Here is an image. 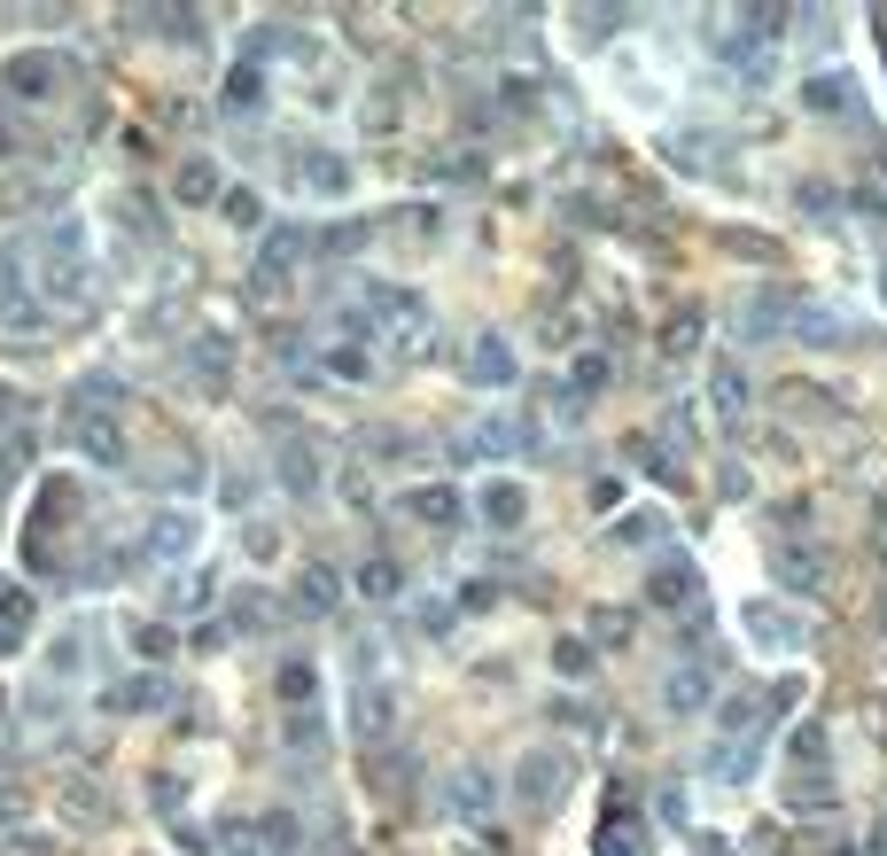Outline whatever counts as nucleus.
<instances>
[{
    "instance_id": "dca6fc26",
    "label": "nucleus",
    "mask_w": 887,
    "mask_h": 856,
    "mask_svg": "<svg viewBox=\"0 0 887 856\" xmlns=\"http://www.w3.org/2000/svg\"><path fill=\"white\" fill-rule=\"evenodd\" d=\"M350 724H359V740H382V732H390V694H382V685H367V694H359V717H350Z\"/></svg>"
},
{
    "instance_id": "39448f33",
    "label": "nucleus",
    "mask_w": 887,
    "mask_h": 856,
    "mask_svg": "<svg viewBox=\"0 0 887 856\" xmlns=\"http://www.w3.org/2000/svg\"><path fill=\"white\" fill-rule=\"evenodd\" d=\"M78 452L86 460H102V468H125V437H117V420H78Z\"/></svg>"
},
{
    "instance_id": "6ab92c4d",
    "label": "nucleus",
    "mask_w": 887,
    "mask_h": 856,
    "mask_svg": "<svg viewBox=\"0 0 887 856\" xmlns=\"http://www.w3.org/2000/svg\"><path fill=\"white\" fill-rule=\"evenodd\" d=\"M708 397H717V413H740V405H748V382H740V367H717Z\"/></svg>"
},
{
    "instance_id": "c85d7f7f",
    "label": "nucleus",
    "mask_w": 887,
    "mask_h": 856,
    "mask_svg": "<svg viewBox=\"0 0 887 856\" xmlns=\"http://www.w3.org/2000/svg\"><path fill=\"white\" fill-rule=\"evenodd\" d=\"M693 342H700V312H677L670 319V351H693Z\"/></svg>"
},
{
    "instance_id": "bb28decb",
    "label": "nucleus",
    "mask_w": 887,
    "mask_h": 856,
    "mask_svg": "<svg viewBox=\"0 0 887 856\" xmlns=\"http://www.w3.org/2000/svg\"><path fill=\"white\" fill-rule=\"evenodd\" d=\"M226 110H257V70H249V63L226 78Z\"/></svg>"
},
{
    "instance_id": "f8f14e48",
    "label": "nucleus",
    "mask_w": 887,
    "mask_h": 856,
    "mask_svg": "<svg viewBox=\"0 0 887 856\" xmlns=\"http://www.w3.org/2000/svg\"><path fill=\"white\" fill-rule=\"evenodd\" d=\"M171 195H180V203H218V164H180V180H171Z\"/></svg>"
},
{
    "instance_id": "a211bd4d",
    "label": "nucleus",
    "mask_w": 887,
    "mask_h": 856,
    "mask_svg": "<svg viewBox=\"0 0 887 856\" xmlns=\"http://www.w3.org/2000/svg\"><path fill=\"white\" fill-rule=\"evenodd\" d=\"M397 584H405L397 561H367V568H359V592H367V599H397Z\"/></svg>"
},
{
    "instance_id": "ddd939ff",
    "label": "nucleus",
    "mask_w": 887,
    "mask_h": 856,
    "mask_svg": "<svg viewBox=\"0 0 887 856\" xmlns=\"http://www.w3.org/2000/svg\"><path fill=\"white\" fill-rule=\"evenodd\" d=\"M444 802H452L460 818H483V810H491V779H483V770H460V779L444 787Z\"/></svg>"
},
{
    "instance_id": "393cba45",
    "label": "nucleus",
    "mask_w": 887,
    "mask_h": 856,
    "mask_svg": "<svg viewBox=\"0 0 887 856\" xmlns=\"http://www.w3.org/2000/svg\"><path fill=\"white\" fill-rule=\"evenodd\" d=\"M810 110H849V78H810Z\"/></svg>"
},
{
    "instance_id": "aec40b11",
    "label": "nucleus",
    "mask_w": 887,
    "mask_h": 856,
    "mask_svg": "<svg viewBox=\"0 0 887 856\" xmlns=\"http://www.w3.org/2000/svg\"><path fill=\"white\" fill-rule=\"evenodd\" d=\"M304 180H312L319 195H343V188H350V171H343L335 156H312V164H304Z\"/></svg>"
},
{
    "instance_id": "4be33fe9",
    "label": "nucleus",
    "mask_w": 887,
    "mask_h": 856,
    "mask_svg": "<svg viewBox=\"0 0 887 856\" xmlns=\"http://www.w3.org/2000/svg\"><path fill=\"white\" fill-rule=\"evenodd\" d=\"M312 685H319V677H312V662H289V669H281V701L312 709Z\"/></svg>"
},
{
    "instance_id": "c756f323",
    "label": "nucleus",
    "mask_w": 887,
    "mask_h": 856,
    "mask_svg": "<svg viewBox=\"0 0 887 856\" xmlns=\"http://www.w3.org/2000/svg\"><path fill=\"white\" fill-rule=\"evenodd\" d=\"M226 218H234V226H257V195H249V188H226Z\"/></svg>"
},
{
    "instance_id": "7c9ffc66",
    "label": "nucleus",
    "mask_w": 887,
    "mask_h": 856,
    "mask_svg": "<svg viewBox=\"0 0 887 856\" xmlns=\"http://www.w3.org/2000/svg\"><path fill=\"white\" fill-rule=\"evenodd\" d=\"M561 669L584 677V669H592V646H584V639H561Z\"/></svg>"
},
{
    "instance_id": "4468645a",
    "label": "nucleus",
    "mask_w": 887,
    "mask_h": 856,
    "mask_svg": "<svg viewBox=\"0 0 887 856\" xmlns=\"http://www.w3.org/2000/svg\"><path fill=\"white\" fill-rule=\"evenodd\" d=\"M514 444H521L514 420H483L475 437H468V460H498V452H514Z\"/></svg>"
},
{
    "instance_id": "a878e982",
    "label": "nucleus",
    "mask_w": 887,
    "mask_h": 856,
    "mask_svg": "<svg viewBox=\"0 0 887 856\" xmlns=\"http://www.w3.org/2000/svg\"><path fill=\"white\" fill-rule=\"evenodd\" d=\"M592 639H599V646H624V639H631V616H624V608L592 616Z\"/></svg>"
},
{
    "instance_id": "7ed1b4c3",
    "label": "nucleus",
    "mask_w": 887,
    "mask_h": 856,
    "mask_svg": "<svg viewBox=\"0 0 887 856\" xmlns=\"http://www.w3.org/2000/svg\"><path fill=\"white\" fill-rule=\"evenodd\" d=\"M468 382H475V390H506V382H514V351H506L498 335H483L475 351H468Z\"/></svg>"
},
{
    "instance_id": "473e14b6",
    "label": "nucleus",
    "mask_w": 887,
    "mask_h": 856,
    "mask_svg": "<svg viewBox=\"0 0 887 856\" xmlns=\"http://www.w3.org/2000/svg\"><path fill=\"white\" fill-rule=\"evenodd\" d=\"M607 856H631V825H624V818L607 825Z\"/></svg>"
},
{
    "instance_id": "1a4fd4ad",
    "label": "nucleus",
    "mask_w": 887,
    "mask_h": 856,
    "mask_svg": "<svg viewBox=\"0 0 887 856\" xmlns=\"http://www.w3.org/2000/svg\"><path fill=\"white\" fill-rule=\"evenodd\" d=\"M818 576H826V561L810 545H778V584L786 592H818Z\"/></svg>"
},
{
    "instance_id": "b1692460",
    "label": "nucleus",
    "mask_w": 887,
    "mask_h": 856,
    "mask_svg": "<svg viewBox=\"0 0 887 856\" xmlns=\"http://www.w3.org/2000/svg\"><path fill=\"white\" fill-rule=\"evenodd\" d=\"M296 249H304V234H296V226H289V234H273V241H265V273L296 266Z\"/></svg>"
},
{
    "instance_id": "9b49d317",
    "label": "nucleus",
    "mask_w": 887,
    "mask_h": 856,
    "mask_svg": "<svg viewBox=\"0 0 887 856\" xmlns=\"http://www.w3.org/2000/svg\"><path fill=\"white\" fill-rule=\"evenodd\" d=\"M475 506H483V522H498V530H514L521 514H529V498H521L514 483H483V498H475Z\"/></svg>"
},
{
    "instance_id": "f3484780",
    "label": "nucleus",
    "mask_w": 887,
    "mask_h": 856,
    "mask_svg": "<svg viewBox=\"0 0 887 856\" xmlns=\"http://www.w3.org/2000/svg\"><path fill=\"white\" fill-rule=\"evenodd\" d=\"M188 538H195V522H188V514H164V522L148 530V553H188Z\"/></svg>"
},
{
    "instance_id": "6e6552de",
    "label": "nucleus",
    "mask_w": 887,
    "mask_h": 856,
    "mask_svg": "<svg viewBox=\"0 0 887 856\" xmlns=\"http://www.w3.org/2000/svg\"><path fill=\"white\" fill-rule=\"evenodd\" d=\"M708 694H717V677H708V669H677V677L662 685V701H670L677 717H693V709H708Z\"/></svg>"
},
{
    "instance_id": "20e7f679",
    "label": "nucleus",
    "mask_w": 887,
    "mask_h": 856,
    "mask_svg": "<svg viewBox=\"0 0 887 856\" xmlns=\"http://www.w3.org/2000/svg\"><path fill=\"white\" fill-rule=\"evenodd\" d=\"M405 514H413V522L452 530V522H468V498L460 491H405Z\"/></svg>"
},
{
    "instance_id": "423d86ee",
    "label": "nucleus",
    "mask_w": 887,
    "mask_h": 856,
    "mask_svg": "<svg viewBox=\"0 0 887 856\" xmlns=\"http://www.w3.org/2000/svg\"><path fill=\"white\" fill-rule=\"evenodd\" d=\"M794 335H802L810 351H841V342H849V319H841V312H818V304H810V312H794Z\"/></svg>"
},
{
    "instance_id": "412c9836",
    "label": "nucleus",
    "mask_w": 887,
    "mask_h": 856,
    "mask_svg": "<svg viewBox=\"0 0 887 856\" xmlns=\"http://www.w3.org/2000/svg\"><path fill=\"white\" fill-rule=\"evenodd\" d=\"M110 701H117V709H164V685H156V677H133V685H117Z\"/></svg>"
},
{
    "instance_id": "2f4dec72",
    "label": "nucleus",
    "mask_w": 887,
    "mask_h": 856,
    "mask_svg": "<svg viewBox=\"0 0 887 856\" xmlns=\"http://www.w3.org/2000/svg\"><path fill=\"white\" fill-rule=\"evenodd\" d=\"M794 755L818 763V755H826V732H818V724H802V732H794Z\"/></svg>"
},
{
    "instance_id": "f257e3e1",
    "label": "nucleus",
    "mask_w": 887,
    "mask_h": 856,
    "mask_svg": "<svg viewBox=\"0 0 887 856\" xmlns=\"http://www.w3.org/2000/svg\"><path fill=\"white\" fill-rule=\"evenodd\" d=\"M514 795H521L529 810H553V802L569 795V763H561L553 747H538V755H521V770H514Z\"/></svg>"
},
{
    "instance_id": "f03ea898",
    "label": "nucleus",
    "mask_w": 887,
    "mask_h": 856,
    "mask_svg": "<svg viewBox=\"0 0 887 856\" xmlns=\"http://www.w3.org/2000/svg\"><path fill=\"white\" fill-rule=\"evenodd\" d=\"M748 631H755L763 646H786V654H794V646H810V623H802V616H786V608H771V599H755V608H748Z\"/></svg>"
},
{
    "instance_id": "cd10ccee",
    "label": "nucleus",
    "mask_w": 887,
    "mask_h": 856,
    "mask_svg": "<svg viewBox=\"0 0 887 856\" xmlns=\"http://www.w3.org/2000/svg\"><path fill=\"white\" fill-rule=\"evenodd\" d=\"M304 608H335V576H327V568L304 576Z\"/></svg>"
},
{
    "instance_id": "5701e85b",
    "label": "nucleus",
    "mask_w": 887,
    "mask_h": 856,
    "mask_svg": "<svg viewBox=\"0 0 887 856\" xmlns=\"http://www.w3.org/2000/svg\"><path fill=\"white\" fill-rule=\"evenodd\" d=\"M24 623H32V592L9 584V592H0V631H24Z\"/></svg>"
},
{
    "instance_id": "9d476101",
    "label": "nucleus",
    "mask_w": 887,
    "mask_h": 856,
    "mask_svg": "<svg viewBox=\"0 0 887 856\" xmlns=\"http://www.w3.org/2000/svg\"><path fill=\"white\" fill-rule=\"evenodd\" d=\"M647 599H654V608H685V599H693V568H685V561H662V568L647 576Z\"/></svg>"
},
{
    "instance_id": "72a5a7b5",
    "label": "nucleus",
    "mask_w": 887,
    "mask_h": 856,
    "mask_svg": "<svg viewBox=\"0 0 887 856\" xmlns=\"http://www.w3.org/2000/svg\"><path fill=\"white\" fill-rule=\"evenodd\" d=\"M0 156H9V117H0Z\"/></svg>"
},
{
    "instance_id": "0eeeda50",
    "label": "nucleus",
    "mask_w": 887,
    "mask_h": 856,
    "mask_svg": "<svg viewBox=\"0 0 887 856\" xmlns=\"http://www.w3.org/2000/svg\"><path fill=\"white\" fill-rule=\"evenodd\" d=\"M47 86H55V55H16V63H9V94L47 102Z\"/></svg>"
},
{
    "instance_id": "2eb2a0df",
    "label": "nucleus",
    "mask_w": 887,
    "mask_h": 856,
    "mask_svg": "<svg viewBox=\"0 0 887 856\" xmlns=\"http://www.w3.org/2000/svg\"><path fill=\"white\" fill-rule=\"evenodd\" d=\"M755 755H763V740H732V747H717V755H708V770H717V779H748V770H755Z\"/></svg>"
}]
</instances>
